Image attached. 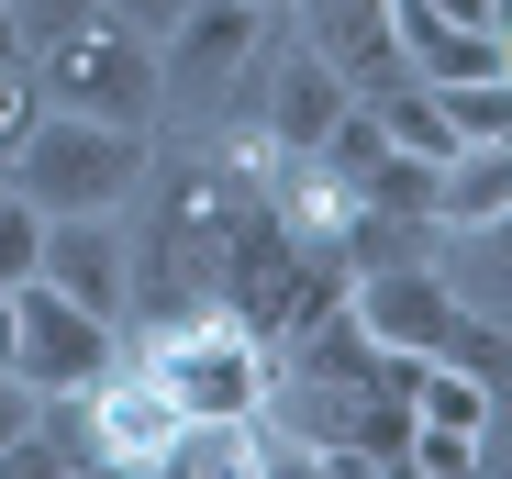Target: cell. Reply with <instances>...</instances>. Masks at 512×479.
Returning a JSON list of instances; mask_svg holds the SVG:
<instances>
[{"label": "cell", "mask_w": 512, "mask_h": 479, "mask_svg": "<svg viewBox=\"0 0 512 479\" xmlns=\"http://www.w3.org/2000/svg\"><path fill=\"white\" fill-rule=\"evenodd\" d=\"M156 179L145 123H101V112H56L34 101L23 145H12V190L34 212H134V190Z\"/></svg>", "instance_id": "6da1fadb"}, {"label": "cell", "mask_w": 512, "mask_h": 479, "mask_svg": "<svg viewBox=\"0 0 512 479\" xmlns=\"http://www.w3.org/2000/svg\"><path fill=\"white\" fill-rule=\"evenodd\" d=\"M145 368L167 379L179 413H256L279 357H268V335H256L234 301H179V312L145 335Z\"/></svg>", "instance_id": "7a4b0ae2"}, {"label": "cell", "mask_w": 512, "mask_h": 479, "mask_svg": "<svg viewBox=\"0 0 512 479\" xmlns=\"http://www.w3.org/2000/svg\"><path fill=\"white\" fill-rule=\"evenodd\" d=\"M23 78H34V101H56V112H101V123H156V45L134 34V23H78V34H45L34 56H23Z\"/></svg>", "instance_id": "3957f363"}, {"label": "cell", "mask_w": 512, "mask_h": 479, "mask_svg": "<svg viewBox=\"0 0 512 479\" xmlns=\"http://www.w3.org/2000/svg\"><path fill=\"white\" fill-rule=\"evenodd\" d=\"M268 23H279V0H190V12L156 34V101L190 112V123H212L245 78H256Z\"/></svg>", "instance_id": "277c9868"}, {"label": "cell", "mask_w": 512, "mask_h": 479, "mask_svg": "<svg viewBox=\"0 0 512 479\" xmlns=\"http://www.w3.org/2000/svg\"><path fill=\"white\" fill-rule=\"evenodd\" d=\"M112 357H123V324H112V312L67 301L56 279H12V379H23V390L78 402Z\"/></svg>", "instance_id": "5b68a950"}, {"label": "cell", "mask_w": 512, "mask_h": 479, "mask_svg": "<svg viewBox=\"0 0 512 479\" xmlns=\"http://www.w3.org/2000/svg\"><path fill=\"white\" fill-rule=\"evenodd\" d=\"M34 279H56L67 301H90V312L123 324V301H134V223H123V212H45Z\"/></svg>", "instance_id": "8992f818"}, {"label": "cell", "mask_w": 512, "mask_h": 479, "mask_svg": "<svg viewBox=\"0 0 512 479\" xmlns=\"http://www.w3.org/2000/svg\"><path fill=\"white\" fill-rule=\"evenodd\" d=\"M78 413H90L101 468H156V457H167V435H179V402H167V379H156L145 357H112L90 390H78Z\"/></svg>", "instance_id": "52a82bcc"}, {"label": "cell", "mask_w": 512, "mask_h": 479, "mask_svg": "<svg viewBox=\"0 0 512 479\" xmlns=\"http://www.w3.org/2000/svg\"><path fill=\"white\" fill-rule=\"evenodd\" d=\"M346 312H357L368 346H390V357H435L446 324H457V290H446V268H357V279H346Z\"/></svg>", "instance_id": "ba28073f"}, {"label": "cell", "mask_w": 512, "mask_h": 479, "mask_svg": "<svg viewBox=\"0 0 512 479\" xmlns=\"http://www.w3.org/2000/svg\"><path fill=\"white\" fill-rule=\"evenodd\" d=\"M346 101H357L346 78H334L312 45H290V56H279V78H268V101H256V123H268L290 156H312V145L334 134V112H346Z\"/></svg>", "instance_id": "9c48e42d"}, {"label": "cell", "mask_w": 512, "mask_h": 479, "mask_svg": "<svg viewBox=\"0 0 512 479\" xmlns=\"http://www.w3.org/2000/svg\"><path fill=\"white\" fill-rule=\"evenodd\" d=\"M490 212H512V134H468V145H446L435 156V212L423 223H490Z\"/></svg>", "instance_id": "30bf717a"}, {"label": "cell", "mask_w": 512, "mask_h": 479, "mask_svg": "<svg viewBox=\"0 0 512 479\" xmlns=\"http://www.w3.org/2000/svg\"><path fill=\"white\" fill-rule=\"evenodd\" d=\"M156 468L167 479H256L268 468V424L256 413H179V435H167Z\"/></svg>", "instance_id": "8fae6325"}, {"label": "cell", "mask_w": 512, "mask_h": 479, "mask_svg": "<svg viewBox=\"0 0 512 479\" xmlns=\"http://www.w3.org/2000/svg\"><path fill=\"white\" fill-rule=\"evenodd\" d=\"M457 234H468V268H446V290H457L468 312H490V324H512V212L457 223Z\"/></svg>", "instance_id": "7c38bea8"}, {"label": "cell", "mask_w": 512, "mask_h": 479, "mask_svg": "<svg viewBox=\"0 0 512 479\" xmlns=\"http://www.w3.org/2000/svg\"><path fill=\"white\" fill-rule=\"evenodd\" d=\"M412 424H468V435H490V390H479L468 368H446V357H412Z\"/></svg>", "instance_id": "4fadbf2b"}, {"label": "cell", "mask_w": 512, "mask_h": 479, "mask_svg": "<svg viewBox=\"0 0 512 479\" xmlns=\"http://www.w3.org/2000/svg\"><path fill=\"white\" fill-rule=\"evenodd\" d=\"M368 112H379V134H390L401 156H446V145H457V123H446V101L423 90V78H401V90H379Z\"/></svg>", "instance_id": "5bb4252c"}, {"label": "cell", "mask_w": 512, "mask_h": 479, "mask_svg": "<svg viewBox=\"0 0 512 479\" xmlns=\"http://www.w3.org/2000/svg\"><path fill=\"white\" fill-rule=\"evenodd\" d=\"M435 357H446V368H468L490 402L512 390V324H490V312H468V301H457V324H446V346H435Z\"/></svg>", "instance_id": "9a60e30c"}, {"label": "cell", "mask_w": 512, "mask_h": 479, "mask_svg": "<svg viewBox=\"0 0 512 479\" xmlns=\"http://www.w3.org/2000/svg\"><path fill=\"white\" fill-rule=\"evenodd\" d=\"M34 257H45V212H34L12 179H0V290H12V279H34Z\"/></svg>", "instance_id": "2e32d148"}, {"label": "cell", "mask_w": 512, "mask_h": 479, "mask_svg": "<svg viewBox=\"0 0 512 479\" xmlns=\"http://www.w3.org/2000/svg\"><path fill=\"white\" fill-rule=\"evenodd\" d=\"M401 468H423V479H468V468H479V435H468V424H412Z\"/></svg>", "instance_id": "e0dca14e"}, {"label": "cell", "mask_w": 512, "mask_h": 479, "mask_svg": "<svg viewBox=\"0 0 512 479\" xmlns=\"http://www.w3.org/2000/svg\"><path fill=\"white\" fill-rule=\"evenodd\" d=\"M112 0H12V23H23V56L45 45V34H78V23H101Z\"/></svg>", "instance_id": "ac0fdd59"}, {"label": "cell", "mask_w": 512, "mask_h": 479, "mask_svg": "<svg viewBox=\"0 0 512 479\" xmlns=\"http://www.w3.org/2000/svg\"><path fill=\"white\" fill-rule=\"evenodd\" d=\"M23 123H34V78H23V67H0V156L23 145Z\"/></svg>", "instance_id": "d6986e66"}, {"label": "cell", "mask_w": 512, "mask_h": 479, "mask_svg": "<svg viewBox=\"0 0 512 479\" xmlns=\"http://www.w3.org/2000/svg\"><path fill=\"white\" fill-rule=\"evenodd\" d=\"M179 12H190V0H112V23H134V34H145V45H156V34H167V23H179Z\"/></svg>", "instance_id": "ffe728a7"}, {"label": "cell", "mask_w": 512, "mask_h": 479, "mask_svg": "<svg viewBox=\"0 0 512 479\" xmlns=\"http://www.w3.org/2000/svg\"><path fill=\"white\" fill-rule=\"evenodd\" d=\"M34 402H45V390H23V379H0V446H12V435L34 424Z\"/></svg>", "instance_id": "44dd1931"}, {"label": "cell", "mask_w": 512, "mask_h": 479, "mask_svg": "<svg viewBox=\"0 0 512 479\" xmlns=\"http://www.w3.org/2000/svg\"><path fill=\"white\" fill-rule=\"evenodd\" d=\"M423 12H446V23H490V0H423Z\"/></svg>", "instance_id": "7402d4cb"}, {"label": "cell", "mask_w": 512, "mask_h": 479, "mask_svg": "<svg viewBox=\"0 0 512 479\" xmlns=\"http://www.w3.org/2000/svg\"><path fill=\"white\" fill-rule=\"evenodd\" d=\"M0 67H23V23H12V0H0Z\"/></svg>", "instance_id": "603a6c76"}, {"label": "cell", "mask_w": 512, "mask_h": 479, "mask_svg": "<svg viewBox=\"0 0 512 479\" xmlns=\"http://www.w3.org/2000/svg\"><path fill=\"white\" fill-rule=\"evenodd\" d=\"M490 34H512V0H490Z\"/></svg>", "instance_id": "cb8c5ba5"}, {"label": "cell", "mask_w": 512, "mask_h": 479, "mask_svg": "<svg viewBox=\"0 0 512 479\" xmlns=\"http://www.w3.org/2000/svg\"><path fill=\"white\" fill-rule=\"evenodd\" d=\"M0 379H12V368H0Z\"/></svg>", "instance_id": "d4e9b609"}]
</instances>
